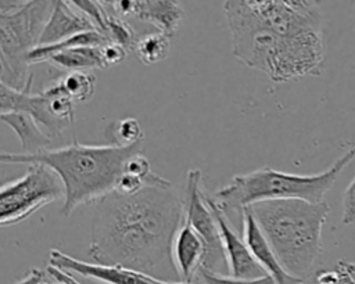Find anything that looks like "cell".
Masks as SVG:
<instances>
[{
  "label": "cell",
  "mask_w": 355,
  "mask_h": 284,
  "mask_svg": "<svg viewBox=\"0 0 355 284\" xmlns=\"http://www.w3.org/2000/svg\"><path fill=\"white\" fill-rule=\"evenodd\" d=\"M184 215L186 204L169 180L135 194L114 190L94 206L87 256L161 281H182L172 247Z\"/></svg>",
  "instance_id": "cell-1"
},
{
  "label": "cell",
  "mask_w": 355,
  "mask_h": 284,
  "mask_svg": "<svg viewBox=\"0 0 355 284\" xmlns=\"http://www.w3.org/2000/svg\"><path fill=\"white\" fill-rule=\"evenodd\" d=\"M223 11L232 53L243 64L282 83L320 75L323 15L308 0H227Z\"/></svg>",
  "instance_id": "cell-2"
},
{
  "label": "cell",
  "mask_w": 355,
  "mask_h": 284,
  "mask_svg": "<svg viewBox=\"0 0 355 284\" xmlns=\"http://www.w3.org/2000/svg\"><path fill=\"white\" fill-rule=\"evenodd\" d=\"M143 143L132 147L87 145L73 140L69 145L46 148L36 154L1 152V163H40L50 168L61 179L64 186V218L80 205L97 204L112 193L125 170L126 162L143 151Z\"/></svg>",
  "instance_id": "cell-3"
},
{
  "label": "cell",
  "mask_w": 355,
  "mask_h": 284,
  "mask_svg": "<svg viewBox=\"0 0 355 284\" xmlns=\"http://www.w3.org/2000/svg\"><path fill=\"white\" fill-rule=\"evenodd\" d=\"M259 230L284 270L308 278L322 252V229L327 220V202L270 199L248 206Z\"/></svg>",
  "instance_id": "cell-4"
},
{
  "label": "cell",
  "mask_w": 355,
  "mask_h": 284,
  "mask_svg": "<svg viewBox=\"0 0 355 284\" xmlns=\"http://www.w3.org/2000/svg\"><path fill=\"white\" fill-rule=\"evenodd\" d=\"M355 159V145L340 157L329 169L315 175L287 173L269 166L236 175L218 188L212 198L232 223L243 233V213L250 205L270 199H304L323 202L326 193L336 183L344 168Z\"/></svg>",
  "instance_id": "cell-5"
},
{
  "label": "cell",
  "mask_w": 355,
  "mask_h": 284,
  "mask_svg": "<svg viewBox=\"0 0 355 284\" xmlns=\"http://www.w3.org/2000/svg\"><path fill=\"white\" fill-rule=\"evenodd\" d=\"M54 1H0V83L24 89L28 55L39 46Z\"/></svg>",
  "instance_id": "cell-6"
},
{
  "label": "cell",
  "mask_w": 355,
  "mask_h": 284,
  "mask_svg": "<svg viewBox=\"0 0 355 284\" xmlns=\"http://www.w3.org/2000/svg\"><path fill=\"white\" fill-rule=\"evenodd\" d=\"M62 197L64 186L57 173L40 163L28 165L21 177L0 188V224H17Z\"/></svg>",
  "instance_id": "cell-7"
},
{
  "label": "cell",
  "mask_w": 355,
  "mask_h": 284,
  "mask_svg": "<svg viewBox=\"0 0 355 284\" xmlns=\"http://www.w3.org/2000/svg\"><path fill=\"white\" fill-rule=\"evenodd\" d=\"M184 204H186L184 220L201 237L205 247V255H204L201 269L220 273L222 267L227 269L222 237H220L218 222L212 211L209 209L208 204L205 202L204 191L201 188V170L197 168L189 170L187 173Z\"/></svg>",
  "instance_id": "cell-8"
},
{
  "label": "cell",
  "mask_w": 355,
  "mask_h": 284,
  "mask_svg": "<svg viewBox=\"0 0 355 284\" xmlns=\"http://www.w3.org/2000/svg\"><path fill=\"white\" fill-rule=\"evenodd\" d=\"M33 73L31 72L24 89H12L0 83V114L3 112H25L32 116L39 126L53 139L60 136L68 126L60 122L51 112L47 96L32 91Z\"/></svg>",
  "instance_id": "cell-9"
},
{
  "label": "cell",
  "mask_w": 355,
  "mask_h": 284,
  "mask_svg": "<svg viewBox=\"0 0 355 284\" xmlns=\"http://www.w3.org/2000/svg\"><path fill=\"white\" fill-rule=\"evenodd\" d=\"M204 198L219 226L229 276L244 280H254L268 276L254 259L244 237L240 236L237 230L232 226V223L227 220V218L214 201L212 195L204 191Z\"/></svg>",
  "instance_id": "cell-10"
},
{
  "label": "cell",
  "mask_w": 355,
  "mask_h": 284,
  "mask_svg": "<svg viewBox=\"0 0 355 284\" xmlns=\"http://www.w3.org/2000/svg\"><path fill=\"white\" fill-rule=\"evenodd\" d=\"M50 266H54L67 273H76L82 277H87L104 284H193V283H168L147 276L144 273L130 270L122 266L100 265L94 262H85L75 259L58 249H51L50 252Z\"/></svg>",
  "instance_id": "cell-11"
},
{
  "label": "cell",
  "mask_w": 355,
  "mask_h": 284,
  "mask_svg": "<svg viewBox=\"0 0 355 284\" xmlns=\"http://www.w3.org/2000/svg\"><path fill=\"white\" fill-rule=\"evenodd\" d=\"M110 11L121 18L133 17L148 22L169 39L183 19V8L172 0H114L103 1Z\"/></svg>",
  "instance_id": "cell-12"
},
{
  "label": "cell",
  "mask_w": 355,
  "mask_h": 284,
  "mask_svg": "<svg viewBox=\"0 0 355 284\" xmlns=\"http://www.w3.org/2000/svg\"><path fill=\"white\" fill-rule=\"evenodd\" d=\"M96 30L90 18L72 1H54L51 14L40 35L39 46L54 44L75 35Z\"/></svg>",
  "instance_id": "cell-13"
},
{
  "label": "cell",
  "mask_w": 355,
  "mask_h": 284,
  "mask_svg": "<svg viewBox=\"0 0 355 284\" xmlns=\"http://www.w3.org/2000/svg\"><path fill=\"white\" fill-rule=\"evenodd\" d=\"M243 237L257 263L275 281V284H302L305 281L284 270L248 208H245L243 213Z\"/></svg>",
  "instance_id": "cell-14"
},
{
  "label": "cell",
  "mask_w": 355,
  "mask_h": 284,
  "mask_svg": "<svg viewBox=\"0 0 355 284\" xmlns=\"http://www.w3.org/2000/svg\"><path fill=\"white\" fill-rule=\"evenodd\" d=\"M204 255L205 247L201 237L184 220L175 237L172 247L173 263L182 281L191 283L196 273H198L201 269Z\"/></svg>",
  "instance_id": "cell-15"
},
{
  "label": "cell",
  "mask_w": 355,
  "mask_h": 284,
  "mask_svg": "<svg viewBox=\"0 0 355 284\" xmlns=\"http://www.w3.org/2000/svg\"><path fill=\"white\" fill-rule=\"evenodd\" d=\"M1 121L10 126L18 136L24 154H36L46 150L53 139L39 126V123L25 112H3L0 114Z\"/></svg>",
  "instance_id": "cell-16"
},
{
  "label": "cell",
  "mask_w": 355,
  "mask_h": 284,
  "mask_svg": "<svg viewBox=\"0 0 355 284\" xmlns=\"http://www.w3.org/2000/svg\"><path fill=\"white\" fill-rule=\"evenodd\" d=\"M46 62L55 68L65 69L68 72L104 69L105 62L103 57V46L96 47H75L53 53Z\"/></svg>",
  "instance_id": "cell-17"
},
{
  "label": "cell",
  "mask_w": 355,
  "mask_h": 284,
  "mask_svg": "<svg viewBox=\"0 0 355 284\" xmlns=\"http://www.w3.org/2000/svg\"><path fill=\"white\" fill-rule=\"evenodd\" d=\"M60 89L75 103H86L94 94L96 78L89 71L67 72L62 78L55 80Z\"/></svg>",
  "instance_id": "cell-18"
},
{
  "label": "cell",
  "mask_w": 355,
  "mask_h": 284,
  "mask_svg": "<svg viewBox=\"0 0 355 284\" xmlns=\"http://www.w3.org/2000/svg\"><path fill=\"white\" fill-rule=\"evenodd\" d=\"M171 39L161 32L147 33L139 37L135 53L137 58L146 65H154L164 61L169 53Z\"/></svg>",
  "instance_id": "cell-19"
},
{
  "label": "cell",
  "mask_w": 355,
  "mask_h": 284,
  "mask_svg": "<svg viewBox=\"0 0 355 284\" xmlns=\"http://www.w3.org/2000/svg\"><path fill=\"white\" fill-rule=\"evenodd\" d=\"M104 4V3H103ZM105 6V4H104ZM107 8V6H105ZM107 18H105V28H104V32L103 35L107 37V40L110 43H115L121 47H123L128 53L130 50L135 51V47H136V43L139 40L135 29L130 26V24L115 15L112 11H110L107 8Z\"/></svg>",
  "instance_id": "cell-20"
},
{
  "label": "cell",
  "mask_w": 355,
  "mask_h": 284,
  "mask_svg": "<svg viewBox=\"0 0 355 284\" xmlns=\"http://www.w3.org/2000/svg\"><path fill=\"white\" fill-rule=\"evenodd\" d=\"M107 137L110 144L119 147H132L139 143H143L144 133L140 123L135 118H123L110 123L107 129Z\"/></svg>",
  "instance_id": "cell-21"
},
{
  "label": "cell",
  "mask_w": 355,
  "mask_h": 284,
  "mask_svg": "<svg viewBox=\"0 0 355 284\" xmlns=\"http://www.w3.org/2000/svg\"><path fill=\"white\" fill-rule=\"evenodd\" d=\"M198 274L201 276L205 284H275V281L269 276L254 278V280H244V278H236L232 276H225V274L204 270V269H201Z\"/></svg>",
  "instance_id": "cell-22"
},
{
  "label": "cell",
  "mask_w": 355,
  "mask_h": 284,
  "mask_svg": "<svg viewBox=\"0 0 355 284\" xmlns=\"http://www.w3.org/2000/svg\"><path fill=\"white\" fill-rule=\"evenodd\" d=\"M343 223H355V177L351 180L343 194Z\"/></svg>",
  "instance_id": "cell-23"
},
{
  "label": "cell",
  "mask_w": 355,
  "mask_h": 284,
  "mask_svg": "<svg viewBox=\"0 0 355 284\" xmlns=\"http://www.w3.org/2000/svg\"><path fill=\"white\" fill-rule=\"evenodd\" d=\"M126 54H128V51L115 43H108V44L103 46V57H104L105 66H111V65H115V64L123 61Z\"/></svg>",
  "instance_id": "cell-24"
},
{
  "label": "cell",
  "mask_w": 355,
  "mask_h": 284,
  "mask_svg": "<svg viewBox=\"0 0 355 284\" xmlns=\"http://www.w3.org/2000/svg\"><path fill=\"white\" fill-rule=\"evenodd\" d=\"M316 284H341V274L336 270H322L316 274Z\"/></svg>",
  "instance_id": "cell-25"
},
{
  "label": "cell",
  "mask_w": 355,
  "mask_h": 284,
  "mask_svg": "<svg viewBox=\"0 0 355 284\" xmlns=\"http://www.w3.org/2000/svg\"><path fill=\"white\" fill-rule=\"evenodd\" d=\"M47 272H49V274L54 278V280H57V281H61V283H65V284H82V283H79L71 273H67V272H64V270H60V269H57V267H54V266H47Z\"/></svg>",
  "instance_id": "cell-26"
},
{
  "label": "cell",
  "mask_w": 355,
  "mask_h": 284,
  "mask_svg": "<svg viewBox=\"0 0 355 284\" xmlns=\"http://www.w3.org/2000/svg\"><path fill=\"white\" fill-rule=\"evenodd\" d=\"M44 281V273L35 267V269H31L21 280H18L15 284H42Z\"/></svg>",
  "instance_id": "cell-27"
},
{
  "label": "cell",
  "mask_w": 355,
  "mask_h": 284,
  "mask_svg": "<svg viewBox=\"0 0 355 284\" xmlns=\"http://www.w3.org/2000/svg\"><path fill=\"white\" fill-rule=\"evenodd\" d=\"M340 269H343L354 281H355V263L348 260H340L337 265Z\"/></svg>",
  "instance_id": "cell-28"
},
{
  "label": "cell",
  "mask_w": 355,
  "mask_h": 284,
  "mask_svg": "<svg viewBox=\"0 0 355 284\" xmlns=\"http://www.w3.org/2000/svg\"><path fill=\"white\" fill-rule=\"evenodd\" d=\"M336 269H338V272H340V274H341V284H355V281H354L343 269H340L338 266H337Z\"/></svg>",
  "instance_id": "cell-29"
},
{
  "label": "cell",
  "mask_w": 355,
  "mask_h": 284,
  "mask_svg": "<svg viewBox=\"0 0 355 284\" xmlns=\"http://www.w3.org/2000/svg\"><path fill=\"white\" fill-rule=\"evenodd\" d=\"M42 284H65V283H61V281H57V280H55V281H53V283H50V281H43Z\"/></svg>",
  "instance_id": "cell-30"
}]
</instances>
